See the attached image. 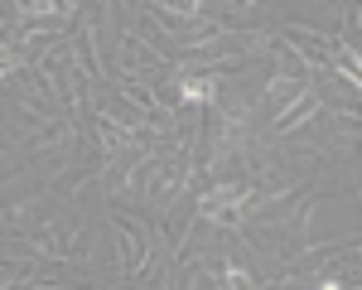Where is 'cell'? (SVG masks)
I'll list each match as a JSON object with an SVG mask.
<instances>
[{
    "mask_svg": "<svg viewBox=\"0 0 362 290\" xmlns=\"http://www.w3.org/2000/svg\"><path fill=\"white\" fill-rule=\"evenodd\" d=\"M213 97V78H189L184 83V102H208Z\"/></svg>",
    "mask_w": 362,
    "mask_h": 290,
    "instance_id": "obj_1",
    "label": "cell"
},
{
    "mask_svg": "<svg viewBox=\"0 0 362 290\" xmlns=\"http://www.w3.org/2000/svg\"><path fill=\"white\" fill-rule=\"evenodd\" d=\"M174 5H179V15H194L198 10V0H174Z\"/></svg>",
    "mask_w": 362,
    "mask_h": 290,
    "instance_id": "obj_2",
    "label": "cell"
},
{
    "mask_svg": "<svg viewBox=\"0 0 362 290\" xmlns=\"http://www.w3.org/2000/svg\"><path fill=\"white\" fill-rule=\"evenodd\" d=\"M5 68H10V63H5V58H0V73H5Z\"/></svg>",
    "mask_w": 362,
    "mask_h": 290,
    "instance_id": "obj_3",
    "label": "cell"
}]
</instances>
